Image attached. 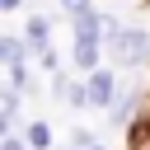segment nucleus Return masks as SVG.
Masks as SVG:
<instances>
[{"label": "nucleus", "instance_id": "9b49d317", "mask_svg": "<svg viewBox=\"0 0 150 150\" xmlns=\"http://www.w3.org/2000/svg\"><path fill=\"white\" fill-rule=\"evenodd\" d=\"M38 66H42L47 75H56V70H61V52H56V47H47V52L38 56Z\"/></svg>", "mask_w": 150, "mask_h": 150}, {"label": "nucleus", "instance_id": "20e7f679", "mask_svg": "<svg viewBox=\"0 0 150 150\" xmlns=\"http://www.w3.org/2000/svg\"><path fill=\"white\" fill-rule=\"evenodd\" d=\"M0 56H5V66H9V61H28L33 47H28L23 33H5V38H0Z\"/></svg>", "mask_w": 150, "mask_h": 150}, {"label": "nucleus", "instance_id": "f257e3e1", "mask_svg": "<svg viewBox=\"0 0 150 150\" xmlns=\"http://www.w3.org/2000/svg\"><path fill=\"white\" fill-rule=\"evenodd\" d=\"M108 61H112L117 70H141V66H150V33L112 19V23H108Z\"/></svg>", "mask_w": 150, "mask_h": 150}, {"label": "nucleus", "instance_id": "6e6552de", "mask_svg": "<svg viewBox=\"0 0 150 150\" xmlns=\"http://www.w3.org/2000/svg\"><path fill=\"white\" fill-rule=\"evenodd\" d=\"M66 103H70L75 112H80V108H94V98H89V84H84V80H75V84H70V94H66Z\"/></svg>", "mask_w": 150, "mask_h": 150}, {"label": "nucleus", "instance_id": "423d86ee", "mask_svg": "<svg viewBox=\"0 0 150 150\" xmlns=\"http://www.w3.org/2000/svg\"><path fill=\"white\" fill-rule=\"evenodd\" d=\"M23 141H28L33 150H52V127H47L42 117H33V122H23Z\"/></svg>", "mask_w": 150, "mask_h": 150}, {"label": "nucleus", "instance_id": "4468645a", "mask_svg": "<svg viewBox=\"0 0 150 150\" xmlns=\"http://www.w3.org/2000/svg\"><path fill=\"white\" fill-rule=\"evenodd\" d=\"M89 150H112V145H108V141H94V145H89Z\"/></svg>", "mask_w": 150, "mask_h": 150}, {"label": "nucleus", "instance_id": "f8f14e48", "mask_svg": "<svg viewBox=\"0 0 150 150\" xmlns=\"http://www.w3.org/2000/svg\"><path fill=\"white\" fill-rule=\"evenodd\" d=\"M0 150H33V145L23 141V131H5L0 136Z\"/></svg>", "mask_w": 150, "mask_h": 150}, {"label": "nucleus", "instance_id": "9d476101", "mask_svg": "<svg viewBox=\"0 0 150 150\" xmlns=\"http://www.w3.org/2000/svg\"><path fill=\"white\" fill-rule=\"evenodd\" d=\"M61 9H66V19H84V14H94V0H61Z\"/></svg>", "mask_w": 150, "mask_h": 150}, {"label": "nucleus", "instance_id": "f03ea898", "mask_svg": "<svg viewBox=\"0 0 150 150\" xmlns=\"http://www.w3.org/2000/svg\"><path fill=\"white\" fill-rule=\"evenodd\" d=\"M84 84H89V98H94V108L98 112H108L127 89H122V80H117V66H98V70H89L84 75Z\"/></svg>", "mask_w": 150, "mask_h": 150}, {"label": "nucleus", "instance_id": "39448f33", "mask_svg": "<svg viewBox=\"0 0 150 150\" xmlns=\"http://www.w3.org/2000/svg\"><path fill=\"white\" fill-rule=\"evenodd\" d=\"M5 89H19V94L33 89V70H28V61H9V66H5Z\"/></svg>", "mask_w": 150, "mask_h": 150}, {"label": "nucleus", "instance_id": "1a4fd4ad", "mask_svg": "<svg viewBox=\"0 0 150 150\" xmlns=\"http://www.w3.org/2000/svg\"><path fill=\"white\" fill-rule=\"evenodd\" d=\"M94 141H98V136H94L89 127H70V150H89Z\"/></svg>", "mask_w": 150, "mask_h": 150}, {"label": "nucleus", "instance_id": "0eeeda50", "mask_svg": "<svg viewBox=\"0 0 150 150\" xmlns=\"http://www.w3.org/2000/svg\"><path fill=\"white\" fill-rule=\"evenodd\" d=\"M127 150H150V117H141V122L127 131Z\"/></svg>", "mask_w": 150, "mask_h": 150}, {"label": "nucleus", "instance_id": "7ed1b4c3", "mask_svg": "<svg viewBox=\"0 0 150 150\" xmlns=\"http://www.w3.org/2000/svg\"><path fill=\"white\" fill-rule=\"evenodd\" d=\"M23 38H28L33 56H42V52L52 47V19H47V14H28V19H23Z\"/></svg>", "mask_w": 150, "mask_h": 150}, {"label": "nucleus", "instance_id": "ddd939ff", "mask_svg": "<svg viewBox=\"0 0 150 150\" xmlns=\"http://www.w3.org/2000/svg\"><path fill=\"white\" fill-rule=\"evenodd\" d=\"M0 9H5V14H19V9H23V0H0Z\"/></svg>", "mask_w": 150, "mask_h": 150}]
</instances>
